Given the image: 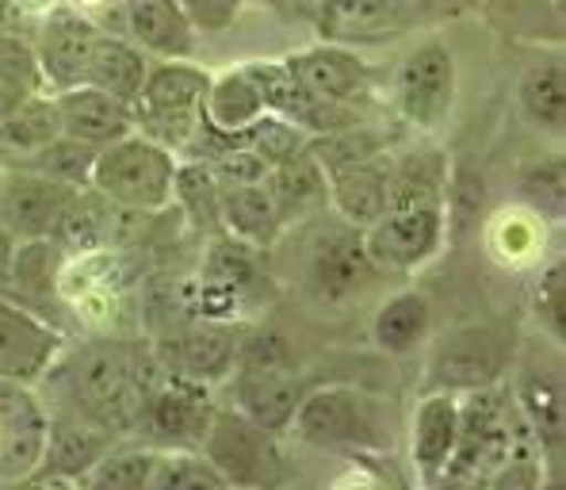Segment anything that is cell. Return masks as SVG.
Listing matches in <instances>:
<instances>
[{
  "label": "cell",
  "mask_w": 566,
  "mask_h": 490,
  "mask_svg": "<svg viewBox=\"0 0 566 490\" xmlns=\"http://www.w3.org/2000/svg\"><path fill=\"white\" fill-rule=\"evenodd\" d=\"M161 379L154 342L146 337H88L57 353L39 387L50 414H70L112 437H135L146 398Z\"/></svg>",
  "instance_id": "cell-1"
},
{
  "label": "cell",
  "mask_w": 566,
  "mask_h": 490,
  "mask_svg": "<svg viewBox=\"0 0 566 490\" xmlns=\"http://www.w3.org/2000/svg\"><path fill=\"white\" fill-rule=\"evenodd\" d=\"M448 165L437 149L390 157V199L371 227H364L379 277H410L444 249L448 238Z\"/></svg>",
  "instance_id": "cell-2"
},
{
  "label": "cell",
  "mask_w": 566,
  "mask_h": 490,
  "mask_svg": "<svg viewBox=\"0 0 566 490\" xmlns=\"http://www.w3.org/2000/svg\"><path fill=\"white\" fill-rule=\"evenodd\" d=\"M295 227V284L306 299L318 306H345L376 284L379 269L371 264L360 227L333 215L329 207Z\"/></svg>",
  "instance_id": "cell-3"
},
{
  "label": "cell",
  "mask_w": 566,
  "mask_h": 490,
  "mask_svg": "<svg viewBox=\"0 0 566 490\" xmlns=\"http://www.w3.org/2000/svg\"><path fill=\"white\" fill-rule=\"evenodd\" d=\"M177 161L180 157L169 146L154 143L142 131H130V135L115 138L112 146L96 149L88 188H96L107 204L127 207V211L161 215L165 207H172Z\"/></svg>",
  "instance_id": "cell-4"
},
{
  "label": "cell",
  "mask_w": 566,
  "mask_h": 490,
  "mask_svg": "<svg viewBox=\"0 0 566 490\" xmlns=\"http://www.w3.org/2000/svg\"><path fill=\"white\" fill-rule=\"evenodd\" d=\"M287 434H295L311 448H322V452H348L356 460L387 445L379 403L368 392L348 384L303 392Z\"/></svg>",
  "instance_id": "cell-5"
},
{
  "label": "cell",
  "mask_w": 566,
  "mask_h": 490,
  "mask_svg": "<svg viewBox=\"0 0 566 490\" xmlns=\"http://www.w3.org/2000/svg\"><path fill=\"white\" fill-rule=\"evenodd\" d=\"M207 88H211V73L191 65L188 58L185 62H149L146 85L135 100V131L180 157L207 123Z\"/></svg>",
  "instance_id": "cell-6"
},
{
  "label": "cell",
  "mask_w": 566,
  "mask_h": 490,
  "mask_svg": "<svg viewBox=\"0 0 566 490\" xmlns=\"http://www.w3.org/2000/svg\"><path fill=\"white\" fill-rule=\"evenodd\" d=\"M513 368V337L497 322H468L437 337L429 353V387L437 392H482L497 387Z\"/></svg>",
  "instance_id": "cell-7"
},
{
  "label": "cell",
  "mask_w": 566,
  "mask_h": 490,
  "mask_svg": "<svg viewBox=\"0 0 566 490\" xmlns=\"http://www.w3.org/2000/svg\"><path fill=\"white\" fill-rule=\"evenodd\" d=\"M455 93H460L455 54L440 35H429L406 50L390 77V100L398 115L418 131L444 127L455 112Z\"/></svg>",
  "instance_id": "cell-8"
},
{
  "label": "cell",
  "mask_w": 566,
  "mask_h": 490,
  "mask_svg": "<svg viewBox=\"0 0 566 490\" xmlns=\"http://www.w3.org/2000/svg\"><path fill=\"white\" fill-rule=\"evenodd\" d=\"M245 334L249 326L241 319H188L169 326L165 334H157L154 353L161 372H169V376H185L196 379V384L219 387L238 368Z\"/></svg>",
  "instance_id": "cell-9"
},
{
  "label": "cell",
  "mask_w": 566,
  "mask_h": 490,
  "mask_svg": "<svg viewBox=\"0 0 566 490\" xmlns=\"http://www.w3.org/2000/svg\"><path fill=\"white\" fill-rule=\"evenodd\" d=\"M280 437L261 429L253 418L238 410V406H214V418L203 434L199 452L222 471L230 487H272L283 479V456Z\"/></svg>",
  "instance_id": "cell-10"
},
{
  "label": "cell",
  "mask_w": 566,
  "mask_h": 490,
  "mask_svg": "<svg viewBox=\"0 0 566 490\" xmlns=\"http://www.w3.org/2000/svg\"><path fill=\"white\" fill-rule=\"evenodd\" d=\"M214 406H219L214 387L161 372V379L146 398L135 437L154 448H199L214 418Z\"/></svg>",
  "instance_id": "cell-11"
},
{
  "label": "cell",
  "mask_w": 566,
  "mask_h": 490,
  "mask_svg": "<svg viewBox=\"0 0 566 490\" xmlns=\"http://www.w3.org/2000/svg\"><path fill=\"white\" fill-rule=\"evenodd\" d=\"M99 31L104 28L96 20H88L77 4H65V0L50 8L46 15H39L31 46H35L46 93H65L73 85H85Z\"/></svg>",
  "instance_id": "cell-12"
},
{
  "label": "cell",
  "mask_w": 566,
  "mask_h": 490,
  "mask_svg": "<svg viewBox=\"0 0 566 490\" xmlns=\"http://www.w3.org/2000/svg\"><path fill=\"white\" fill-rule=\"evenodd\" d=\"M65 348V334L20 299L0 292V379L39 387Z\"/></svg>",
  "instance_id": "cell-13"
},
{
  "label": "cell",
  "mask_w": 566,
  "mask_h": 490,
  "mask_svg": "<svg viewBox=\"0 0 566 490\" xmlns=\"http://www.w3.org/2000/svg\"><path fill=\"white\" fill-rule=\"evenodd\" d=\"M287 70L314 100L333 107H356L371 93V65L348 43H311L283 54Z\"/></svg>",
  "instance_id": "cell-14"
},
{
  "label": "cell",
  "mask_w": 566,
  "mask_h": 490,
  "mask_svg": "<svg viewBox=\"0 0 566 490\" xmlns=\"http://www.w3.org/2000/svg\"><path fill=\"white\" fill-rule=\"evenodd\" d=\"M46 421L39 387L0 379V483H28L43 456Z\"/></svg>",
  "instance_id": "cell-15"
},
{
  "label": "cell",
  "mask_w": 566,
  "mask_h": 490,
  "mask_svg": "<svg viewBox=\"0 0 566 490\" xmlns=\"http://www.w3.org/2000/svg\"><path fill=\"white\" fill-rule=\"evenodd\" d=\"M77 192L81 188L57 185V180H50L35 169L4 165V180H0V222L20 242L23 238H50Z\"/></svg>",
  "instance_id": "cell-16"
},
{
  "label": "cell",
  "mask_w": 566,
  "mask_h": 490,
  "mask_svg": "<svg viewBox=\"0 0 566 490\" xmlns=\"http://www.w3.org/2000/svg\"><path fill=\"white\" fill-rule=\"evenodd\" d=\"M303 398V379L291 372V364H245L230 372V406H238L245 418L261 429L283 437Z\"/></svg>",
  "instance_id": "cell-17"
},
{
  "label": "cell",
  "mask_w": 566,
  "mask_h": 490,
  "mask_svg": "<svg viewBox=\"0 0 566 490\" xmlns=\"http://www.w3.org/2000/svg\"><path fill=\"white\" fill-rule=\"evenodd\" d=\"M115 441H123V437L104 434V429L88 426V421L70 418V414H50L43 456H39V468L31 471L28 483L81 487L88 471H93L96 463H99V456H104Z\"/></svg>",
  "instance_id": "cell-18"
},
{
  "label": "cell",
  "mask_w": 566,
  "mask_h": 490,
  "mask_svg": "<svg viewBox=\"0 0 566 490\" xmlns=\"http://www.w3.org/2000/svg\"><path fill=\"white\" fill-rule=\"evenodd\" d=\"M119 28L154 62H185L196 54L199 31L180 0H119Z\"/></svg>",
  "instance_id": "cell-19"
},
{
  "label": "cell",
  "mask_w": 566,
  "mask_h": 490,
  "mask_svg": "<svg viewBox=\"0 0 566 490\" xmlns=\"http://www.w3.org/2000/svg\"><path fill=\"white\" fill-rule=\"evenodd\" d=\"M513 406L521 421L528 426L532 441L544 452V463L563 460L566 445V398H563V376L555 368H536L524 364L513 376Z\"/></svg>",
  "instance_id": "cell-20"
},
{
  "label": "cell",
  "mask_w": 566,
  "mask_h": 490,
  "mask_svg": "<svg viewBox=\"0 0 566 490\" xmlns=\"http://www.w3.org/2000/svg\"><path fill=\"white\" fill-rule=\"evenodd\" d=\"M460 441V395L437 392L418 403L410 421V463L421 483H440Z\"/></svg>",
  "instance_id": "cell-21"
},
{
  "label": "cell",
  "mask_w": 566,
  "mask_h": 490,
  "mask_svg": "<svg viewBox=\"0 0 566 490\" xmlns=\"http://www.w3.org/2000/svg\"><path fill=\"white\" fill-rule=\"evenodd\" d=\"M57 104V119H62V135L88 143L93 149L112 146L115 138L135 131V107L127 100L104 93L96 85H73L65 93H50Z\"/></svg>",
  "instance_id": "cell-22"
},
{
  "label": "cell",
  "mask_w": 566,
  "mask_h": 490,
  "mask_svg": "<svg viewBox=\"0 0 566 490\" xmlns=\"http://www.w3.org/2000/svg\"><path fill=\"white\" fill-rule=\"evenodd\" d=\"M329 180V211L353 227H371L390 199V149L364 161L340 165L326 173Z\"/></svg>",
  "instance_id": "cell-23"
},
{
  "label": "cell",
  "mask_w": 566,
  "mask_h": 490,
  "mask_svg": "<svg viewBox=\"0 0 566 490\" xmlns=\"http://www.w3.org/2000/svg\"><path fill=\"white\" fill-rule=\"evenodd\" d=\"M264 188H269L272 204H276V215H280L283 230L329 207L326 169H322L318 157H314L311 149H303L298 157H291V161H283V165H276V169H269V177H264Z\"/></svg>",
  "instance_id": "cell-24"
},
{
  "label": "cell",
  "mask_w": 566,
  "mask_h": 490,
  "mask_svg": "<svg viewBox=\"0 0 566 490\" xmlns=\"http://www.w3.org/2000/svg\"><path fill=\"white\" fill-rule=\"evenodd\" d=\"M149 62H154V58L130 43L123 31H99L93 62H88V73H85V85L104 88V93L127 100V104L135 107L142 85H146Z\"/></svg>",
  "instance_id": "cell-25"
},
{
  "label": "cell",
  "mask_w": 566,
  "mask_h": 490,
  "mask_svg": "<svg viewBox=\"0 0 566 490\" xmlns=\"http://www.w3.org/2000/svg\"><path fill=\"white\" fill-rule=\"evenodd\" d=\"M326 39L333 43H376L402 28V0H322Z\"/></svg>",
  "instance_id": "cell-26"
},
{
  "label": "cell",
  "mask_w": 566,
  "mask_h": 490,
  "mask_svg": "<svg viewBox=\"0 0 566 490\" xmlns=\"http://www.w3.org/2000/svg\"><path fill=\"white\" fill-rule=\"evenodd\" d=\"M207 123L227 135H238L245 131L253 119H261L269 107H264V93H261V81L253 77L249 62L230 65L222 73H211V88H207Z\"/></svg>",
  "instance_id": "cell-27"
},
{
  "label": "cell",
  "mask_w": 566,
  "mask_h": 490,
  "mask_svg": "<svg viewBox=\"0 0 566 490\" xmlns=\"http://www.w3.org/2000/svg\"><path fill=\"white\" fill-rule=\"evenodd\" d=\"M222 234H234L264 253L280 242L283 222L264 180L261 185H222Z\"/></svg>",
  "instance_id": "cell-28"
},
{
  "label": "cell",
  "mask_w": 566,
  "mask_h": 490,
  "mask_svg": "<svg viewBox=\"0 0 566 490\" xmlns=\"http://www.w3.org/2000/svg\"><path fill=\"white\" fill-rule=\"evenodd\" d=\"M429 322H432L429 299L413 292V288H402V292L382 299L379 311L371 314V342L390 356H406L424 345Z\"/></svg>",
  "instance_id": "cell-29"
},
{
  "label": "cell",
  "mask_w": 566,
  "mask_h": 490,
  "mask_svg": "<svg viewBox=\"0 0 566 490\" xmlns=\"http://www.w3.org/2000/svg\"><path fill=\"white\" fill-rule=\"evenodd\" d=\"M62 135V119H57V104L50 93H35L12 107L0 119V161L15 165L43 149L50 138Z\"/></svg>",
  "instance_id": "cell-30"
},
{
  "label": "cell",
  "mask_w": 566,
  "mask_h": 490,
  "mask_svg": "<svg viewBox=\"0 0 566 490\" xmlns=\"http://www.w3.org/2000/svg\"><path fill=\"white\" fill-rule=\"evenodd\" d=\"M172 204L188 219V227H196L203 238L222 234V185L207 161L180 157L177 177H172Z\"/></svg>",
  "instance_id": "cell-31"
},
{
  "label": "cell",
  "mask_w": 566,
  "mask_h": 490,
  "mask_svg": "<svg viewBox=\"0 0 566 490\" xmlns=\"http://www.w3.org/2000/svg\"><path fill=\"white\" fill-rule=\"evenodd\" d=\"M517 104L539 131L563 135L566 131V70H563L559 58L536 62L521 73Z\"/></svg>",
  "instance_id": "cell-32"
},
{
  "label": "cell",
  "mask_w": 566,
  "mask_h": 490,
  "mask_svg": "<svg viewBox=\"0 0 566 490\" xmlns=\"http://www.w3.org/2000/svg\"><path fill=\"white\" fill-rule=\"evenodd\" d=\"M165 448H154L138 437H123L99 456V463L85 476L81 487H99V490H149L154 471L161 463Z\"/></svg>",
  "instance_id": "cell-33"
},
{
  "label": "cell",
  "mask_w": 566,
  "mask_h": 490,
  "mask_svg": "<svg viewBox=\"0 0 566 490\" xmlns=\"http://www.w3.org/2000/svg\"><path fill=\"white\" fill-rule=\"evenodd\" d=\"M65 253L50 238H23L12 261V280L8 292L20 299H50L57 295V272H62Z\"/></svg>",
  "instance_id": "cell-34"
},
{
  "label": "cell",
  "mask_w": 566,
  "mask_h": 490,
  "mask_svg": "<svg viewBox=\"0 0 566 490\" xmlns=\"http://www.w3.org/2000/svg\"><path fill=\"white\" fill-rule=\"evenodd\" d=\"M261 272H264V249L241 242L234 234H214L203 253V277L234 288L241 299L249 295V288H256Z\"/></svg>",
  "instance_id": "cell-35"
},
{
  "label": "cell",
  "mask_w": 566,
  "mask_h": 490,
  "mask_svg": "<svg viewBox=\"0 0 566 490\" xmlns=\"http://www.w3.org/2000/svg\"><path fill=\"white\" fill-rule=\"evenodd\" d=\"M544 242H547V219H539L528 207H513V211H502L490 222V249L505 264L536 261Z\"/></svg>",
  "instance_id": "cell-36"
},
{
  "label": "cell",
  "mask_w": 566,
  "mask_h": 490,
  "mask_svg": "<svg viewBox=\"0 0 566 490\" xmlns=\"http://www.w3.org/2000/svg\"><path fill=\"white\" fill-rule=\"evenodd\" d=\"M93 161H96V149L88 143H77L70 135H57L50 138L43 149H35L31 157H23V169H35L43 177L57 180V185H70V188H88V177H93Z\"/></svg>",
  "instance_id": "cell-37"
},
{
  "label": "cell",
  "mask_w": 566,
  "mask_h": 490,
  "mask_svg": "<svg viewBox=\"0 0 566 490\" xmlns=\"http://www.w3.org/2000/svg\"><path fill=\"white\" fill-rule=\"evenodd\" d=\"M238 143L245 149H253L269 169H276V165L303 154V149L311 146V135H306L303 127H295L291 119H283V115L264 112L261 119H253L245 131H238Z\"/></svg>",
  "instance_id": "cell-38"
},
{
  "label": "cell",
  "mask_w": 566,
  "mask_h": 490,
  "mask_svg": "<svg viewBox=\"0 0 566 490\" xmlns=\"http://www.w3.org/2000/svg\"><path fill=\"white\" fill-rule=\"evenodd\" d=\"M149 490H230V483L199 448H165Z\"/></svg>",
  "instance_id": "cell-39"
},
{
  "label": "cell",
  "mask_w": 566,
  "mask_h": 490,
  "mask_svg": "<svg viewBox=\"0 0 566 490\" xmlns=\"http://www.w3.org/2000/svg\"><path fill=\"white\" fill-rule=\"evenodd\" d=\"M0 85H8L20 96L46 93L35 46L23 31H0Z\"/></svg>",
  "instance_id": "cell-40"
},
{
  "label": "cell",
  "mask_w": 566,
  "mask_h": 490,
  "mask_svg": "<svg viewBox=\"0 0 566 490\" xmlns=\"http://www.w3.org/2000/svg\"><path fill=\"white\" fill-rule=\"evenodd\" d=\"M521 192L528 199V211H536L539 219H563V161L552 157V161H536L521 173Z\"/></svg>",
  "instance_id": "cell-41"
},
{
  "label": "cell",
  "mask_w": 566,
  "mask_h": 490,
  "mask_svg": "<svg viewBox=\"0 0 566 490\" xmlns=\"http://www.w3.org/2000/svg\"><path fill=\"white\" fill-rule=\"evenodd\" d=\"M532 306H536V319L544 326V334L552 337L555 345H563L566 337V277H563V257H555L552 264H544L536 280V295H532Z\"/></svg>",
  "instance_id": "cell-42"
},
{
  "label": "cell",
  "mask_w": 566,
  "mask_h": 490,
  "mask_svg": "<svg viewBox=\"0 0 566 490\" xmlns=\"http://www.w3.org/2000/svg\"><path fill=\"white\" fill-rule=\"evenodd\" d=\"M207 165H211V173L219 177V185H261V180L269 177V165H264L253 149L241 146L238 135L230 146H222L214 157H207Z\"/></svg>",
  "instance_id": "cell-43"
},
{
  "label": "cell",
  "mask_w": 566,
  "mask_h": 490,
  "mask_svg": "<svg viewBox=\"0 0 566 490\" xmlns=\"http://www.w3.org/2000/svg\"><path fill=\"white\" fill-rule=\"evenodd\" d=\"M196 31H207V35H219V31H230L238 23L245 0H180Z\"/></svg>",
  "instance_id": "cell-44"
},
{
  "label": "cell",
  "mask_w": 566,
  "mask_h": 490,
  "mask_svg": "<svg viewBox=\"0 0 566 490\" xmlns=\"http://www.w3.org/2000/svg\"><path fill=\"white\" fill-rule=\"evenodd\" d=\"M15 249H20V238L0 222V292H8V280H12V261Z\"/></svg>",
  "instance_id": "cell-45"
},
{
  "label": "cell",
  "mask_w": 566,
  "mask_h": 490,
  "mask_svg": "<svg viewBox=\"0 0 566 490\" xmlns=\"http://www.w3.org/2000/svg\"><path fill=\"white\" fill-rule=\"evenodd\" d=\"M322 0H276V8H291V12H318Z\"/></svg>",
  "instance_id": "cell-46"
},
{
  "label": "cell",
  "mask_w": 566,
  "mask_h": 490,
  "mask_svg": "<svg viewBox=\"0 0 566 490\" xmlns=\"http://www.w3.org/2000/svg\"><path fill=\"white\" fill-rule=\"evenodd\" d=\"M552 8H555V12H563V0H552Z\"/></svg>",
  "instance_id": "cell-47"
},
{
  "label": "cell",
  "mask_w": 566,
  "mask_h": 490,
  "mask_svg": "<svg viewBox=\"0 0 566 490\" xmlns=\"http://www.w3.org/2000/svg\"><path fill=\"white\" fill-rule=\"evenodd\" d=\"M253 4H276V0H253Z\"/></svg>",
  "instance_id": "cell-48"
},
{
  "label": "cell",
  "mask_w": 566,
  "mask_h": 490,
  "mask_svg": "<svg viewBox=\"0 0 566 490\" xmlns=\"http://www.w3.org/2000/svg\"><path fill=\"white\" fill-rule=\"evenodd\" d=\"M0 180H4V161H0Z\"/></svg>",
  "instance_id": "cell-49"
}]
</instances>
